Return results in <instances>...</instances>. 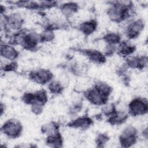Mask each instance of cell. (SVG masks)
Wrapping results in <instances>:
<instances>
[{
    "instance_id": "cell-1",
    "label": "cell",
    "mask_w": 148,
    "mask_h": 148,
    "mask_svg": "<svg viewBox=\"0 0 148 148\" xmlns=\"http://www.w3.org/2000/svg\"><path fill=\"white\" fill-rule=\"evenodd\" d=\"M130 109L134 114H140L147 110V105L142 101L136 99L130 104Z\"/></svg>"
},
{
    "instance_id": "cell-2",
    "label": "cell",
    "mask_w": 148,
    "mask_h": 148,
    "mask_svg": "<svg viewBox=\"0 0 148 148\" xmlns=\"http://www.w3.org/2000/svg\"><path fill=\"white\" fill-rule=\"evenodd\" d=\"M20 130V125L14 121H9L4 125V131L5 133L10 135H15L18 134Z\"/></svg>"
},
{
    "instance_id": "cell-3",
    "label": "cell",
    "mask_w": 148,
    "mask_h": 148,
    "mask_svg": "<svg viewBox=\"0 0 148 148\" xmlns=\"http://www.w3.org/2000/svg\"><path fill=\"white\" fill-rule=\"evenodd\" d=\"M1 51L3 56L8 58H14L17 55L16 51L14 50V49L9 46H5L3 47V48H2Z\"/></svg>"
},
{
    "instance_id": "cell-4",
    "label": "cell",
    "mask_w": 148,
    "mask_h": 148,
    "mask_svg": "<svg viewBox=\"0 0 148 148\" xmlns=\"http://www.w3.org/2000/svg\"><path fill=\"white\" fill-rule=\"evenodd\" d=\"M95 28L94 24L92 22H87L83 23L81 26V29L84 33L89 34L94 31Z\"/></svg>"
},
{
    "instance_id": "cell-5",
    "label": "cell",
    "mask_w": 148,
    "mask_h": 148,
    "mask_svg": "<svg viewBox=\"0 0 148 148\" xmlns=\"http://www.w3.org/2000/svg\"><path fill=\"white\" fill-rule=\"evenodd\" d=\"M76 4L75 3H68L65 4L63 8V12L66 14H71L72 12H75V10L76 9Z\"/></svg>"
},
{
    "instance_id": "cell-6",
    "label": "cell",
    "mask_w": 148,
    "mask_h": 148,
    "mask_svg": "<svg viewBox=\"0 0 148 148\" xmlns=\"http://www.w3.org/2000/svg\"><path fill=\"white\" fill-rule=\"evenodd\" d=\"M90 123V120L88 119L82 118L76 120L74 122L73 125L76 127H87Z\"/></svg>"
},
{
    "instance_id": "cell-7",
    "label": "cell",
    "mask_w": 148,
    "mask_h": 148,
    "mask_svg": "<svg viewBox=\"0 0 148 148\" xmlns=\"http://www.w3.org/2000/svg\"><path fill=\"white\" fill-rule=\"evenodd\" d=\"M106 40L110 43H116L117 42V41L119 40V36L116 35V34H109L108 35L106 38Z\"/></svg>"
},
{
    "instance_id": "cell-8",
    "label": "cell",
    "mask_w": 148,
    "mask_h": 148,
    "mask_svg": "<svg viewBox=\"0 0 148 148\" xmlns=\"http://www.w3.org/2000/svg\"><path fill=\"white\" fill-rule=\"evenodd\" d=\"M50 90L53 92H58L60 90V85L57 83H52L50 86Z\"/></svg>"
}]
</instances>
